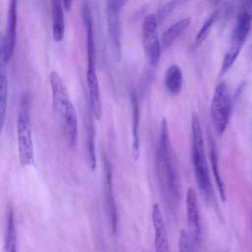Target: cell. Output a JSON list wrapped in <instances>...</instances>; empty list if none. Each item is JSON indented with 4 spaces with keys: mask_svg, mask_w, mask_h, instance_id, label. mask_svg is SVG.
<instances>
[{
    "mask_svg": "<svg viewBox=\"0 0 252 252\" xmlns=\"http://www.w3.org/2000/svg\"><path fill=\"white\" fill-rule=\"evenodd\" d=\"M52 108L69 148H75L78 140V118L67 87L55 71L50 74Z\"/></svg>",
    "mask_w": 252,
    "mask_h": 252,
    "instance_id": "cell-1",
    "label": "cell"
},
{
    "mask_svg": "<svg viewBox=\"0 0 252 252\" xmlns=\"http://www.w3.org/2000/svg\"><path fill=\"white\" fill-rule=\"evenodd\" d=\"M158 164L166 193L174 202L179 201L181 197V182L176 158L170 144L168 126L165 118H162L160 121L158 146Z\"/></svg>",
    "mask_w": 252,
    "mask_h": 252,
    "instance_id": "cell-2",
    "label": "cell"
},
{
    "mask_svg": "<svg viewBox=\"0 0 252 252\" xmlns=\"http://www.w3.org/2000/svg\"><path fill=\"white\" fill-rule=\"evenodd\" d=\"M191 134H192L191 158H192V164L194 168L196 182L204 198L207 201H210L214 195L213 186L211 182L209 166H208L207 158H206L202 127L200 124L199 116L196 112H193L191 116Z\"/></svg>",
    "mask_w": 252,
    "mask_h": 252,
    "instance_id": "cell-3",
    "label": "cell"
},
{
    "mask_svg": "<svg viewBox=\"0 0 252 252\" xmlns=\"http://www.w3.org/2000/svg\"><path fill=\"white\" fill-rule=\"evenodd\" d=\"M17 140L20 163L30 165L34 160V150L32 135L31 97L28 94L21 96L17 113Z\"/></svg>",
    "mask_w": 252,
    "mask_h": 252,
    "instance_id": "cell-4",
    "label": "cell"
},
{
    "mask_svg": "<svg viewBox=\"0 0 252 252\" xmlns=\"http://www.w3.org/2000/svg\"><path fill=\"white\" fill-rule=\"evenodd\" d=\"M232 112V99L229 89L224 81L220 82L215 88L211 101V118L214 130L221 136L227 128Z\"/></svg>",
    "mask_w": 252,
    "mask_h": 252,
    "instance_id": "cell-5",
    "label": "cell"
},
{
    "mask_svg": "<svg viewBox=\"0 0 252 252\" xmlns=\"http://www.w3.org/2000/svg\"><path fill=\"white\" fill-rule=\"evenodd\" d=\"M142 41L148 62L151 66H157L160 58L161 44L158 34V20L154 13L147 14L143 19Z\"/></svg>",
    "mask_w": 252,
    "mask_h": 252,
    "instance_id": "cell-6",
    "label": "cell"
},
{
    "mask_svg": "<svg viewBox=\"0 0 252 252\" xmlns=\"http://www.w3.org/2000/svg\"><path fill=\"white\" fill-rule=\"evenodd\" d=\"M103 164V177H102V196H103V205L105 210V215L109 223V227L113 234H117L118 231V212L117 206L114 197L113 190V175H112V166L104 154L102 158Z\"/></svg>",
    "mask_w": 252,
    "mask_h": 252,
    "instance_id": "cell-7",
    "label": "cell"
},
{
    "mask_svg": "<svg viewBox=\"0 0 252 252\" xmlns=\"http://www.w3.org/2000/svg\"><path fill=\"white\" fill-rule=\"evenodd\" d=\"M186 218H187V232L191 239L195 252L198 251L201 243V221L198 205V197L193 188H188L185 197Z\"/></svg>",
    "mask_w": 252,
    "mask_h": 252,
    "instance_id": "cell-8",
    "label": "cell"
},
{
    "mask_svg": "<svg viewBox=\"0 0 252 252\" xmlns=\"http://www.w3.org/2000/svg\"><path fill=\"white\" fill-rule=\"evenodd\" d=\"M18 27V0H9L7 9V20L5 32L3 34V44L5 58L9 63L14 55L17 44Z\"/></svg>",
    "mask_w": 252,
    "mask_h": 252,
    "instance_id": "cell-9",
    "label": "cell"
},
{
    "mask_svg": "<svg viewBox=\"0 0 252 252\" xmlns=\"http://www.w3.org/2000/svg\"><path fill=\"white\" fill-rule=\"evenodd\" d=\"M106 22L109 43L113 56L117 61L121 58L122 50V29L120 20V11L116 10L109 2H107L106 8Z\"/></svg>",
    "mask_w": 252,
    "mask_h": 252,
    "instance_id": "cell-10",
    "label": "cell"
},
{
    "mask_svg": "<svg viewBox=\"0 0 252 252\" xmlns=\"http://www.w3.org/2000/svg\"><path fill=\"white\" fill-rule=\"evenodd\" d=\"M8 62L5 58L3 35H0V136L2 134L8 104L9 82H8Z\"/></svg>",
    "mask_w": 252,
    "mask_h": 252,
    "instance_id": "cell-11",
    "label": "cell"
},
{
    "mask_svg": "<svg viewBox=\"0 0 252 252\" xmlns=\"http://www.w3.org/2000/svg\"><path fill=\"white\" fill-rule=\"evenodd\" d=\"M152 223L154 228L155 252H169V241L165 222L158 204L152 208Z\"/></svg>",
    "mask_w": 252,
    "mask_h": 252,
    "instance_id": "cell-12",
    "label": "cell"
},
{
    "mask_svg": "<svg viewBox=\"0 0 252 252\" xmlns=\"http://www.w3.org/2000/svg\"><path fill=\"white\" fill-rule=\"evenodd\" d=\"M86 80H87V86H88L90 110L94 119L100 120L102 116V102H101L99 84H98L96 71L87 72Z\"/></svg>",
    "mask_w": 252,
    "mask_h": 252,
    "instance_id": "cell-13",
    "label": "cell"
},
{
    "mask_svg": "<svg viewBox=\"0 0 252 252\" xmlns=\"http://www.w3.org/2000/svg\"><path fill=\"white\" fill-rule=\"evenodd\" d=\"M52 36L54 41L60 42L65 34V17L63 0H50Z\"/></svg>",
    "mask_w": 252,
    "mask_h": 252,
    "instance_id": "cell-14",
    "label": "cell"
},
{
    "mask_svg": "<svg viewBox=\"0 0 252 252\" xmlns=\"http://www.w3.org/2000/svg\"><path fill=\"white\" fill-rule=\"evenodd\" d=\"M4 251L18 252V234L15 213L12 207H8L5 217L4 228Z\"/></svg>",
    "mask_w": 252,
    "mask_h": 252,
    "instance_id": "cell-15",
    "label": "cell"
},
{
    "mask_svg": "<svg viewBox=\"0 0 252 252\" xmlns=\"http://www.w3.org/2000/svg\"><path fill=\"white\" fill-rule=\"evenodd\" d=\"M85 133H86V158L91 170L96 168V154H95V139H94V116L90 110L85 121Z\"/></svg>",
    "mask_w": 252,
    "mask_h": 252,
    "instance_id": "cell-16",
    "label": "cell"
},
{
    "mask_svg": "<svg viewBox=\"0 0 252 252\" xmlns=\"http://www.w3.org/2000/svg\"><path fill=\"white\" fill-rule=\"evenodd\" d=\"M131 104H132V153L134 159L137 160L140 156L141 139H140V106L139 99L135 92L131 94Z\"/></svg>",
    "mask_w": 252,
    "mask_h": 252,
    "instance_id": "cell-17",
    "label": "cell"
},
{
    "mask_svg": "<svg viewBox=\"0 0 252 252\" xmlns=\"http://www.w3.org/2000/svg\"><path fill=\"white\" fill-rule=\"evenodd\" d=\"M191 18L185 17L176 23L172 24L169 28H167L161 34L160 37V44L161 47L166 48L171 45L190 26Z\"/></svg>",
    "mask_w": 252,
    "mask_h": 252,
    "instance_id": "cell-18",
    "label": "cell"
},
{
    "mask_svg": "<svg viewBox=\"0 0 252 252\" xmlns=\"http://www.w3.org/2000/svg\"><path fill=\"white\" fill-rule=\"evenodd\" d=\"M183 85V75L180 67L176 64L170 65L164 75V87L166 91L172 94L176 95L180 93Z\"/></svg>",
    "mask_w": 252,
    "mask_h": 252,
    "instance_id": "cell-19",
    "label": "cell"
},
{
    "mask_svg": "<svg viewBox=\"0 0 252 252\" xmlns=\"http://www.w3.org/2000/svg\"><path fill=\"white\" fill-rule=\"evenodd\" d=\"M210 162H211V167H212V171H213V175L218 187V191L220 194V197L221 199L222 202L226 201V190H225V185L222 181L221 175L220 173V166H219V158H218V153H217V149H216V145L215 142L213 141L212 138H210Z\"/></svg>",
    "mask_w": 252,
    "mask_h": 252,
    "instance_id": "cell-20",
    "label": "cell"
},
{
    "mask_svg": "<svg viewBox=\"0 0 252 252\" xmlns=\"http://www.w3.org/2000/svg\"><path fill=\"white\" fill-rule=\"evenodd\" d=\"M219 16V11H214L207 19L206 21L203 23L202 27L200 28V30L198 31L195 39H194V47L197 48L200 45H202V43L207 39L214 24L216 23L217 19Z\"/></svg>",
    "mask_w": 252,
    "mask_h": 252,
    "instance_id": "cell-21",
    "label": "cell"
},
{
    "mask_svg": "<svg viewBox=\"0 0 252 252\" xmlns=\"http://www.w3.org/2000/svg\"><path fill=\"white\" fill-rule=\"evenodd\" d=\"M242 46L230 43L227 51L224 53V56L221 61V66H220V75H224L233 65L235 60L237 59L240 51H241Z\"/></svg>",
    "mask_w": 252,
    "mask_h": 252,
    "instance_id": "cell-22",
    "label": "cell"
},
{
    "mask_svg": "<svg viewBox=\"0 0 252 252\" xmlns=\"http://www.w3.org/2000/svg\"><path fill=\"white\" fill-rule=\"evenodd\" d=\"M178 251L179 252H195L192 245L191 239L186 229H181L179 233V242H178Z\"/></svg>",
    "mask_w": 252,
    "mask_h": 252,
    "instance_id": "cell-23",
    "label": "cell"
},
{
    "mask_svg": "<svg viewBox=\"0 0 252 252\" xmlns=\"http://www.w3.org/2000/svg\"><path fill=\"white\" fill-rule=\"evenodd\" d=\"M176 4H177V0H174V1L168 2V3H166L164 6H162L161 9H160L159 12H158L159 18H160V19H163V18L167 17V16L175 9Z\"/></svg>",
    "mask_w": 252,
    "mask_h": 252,
    "instance_id": "cell-24",
    "label": "cell"
},
{
    "mask_svg": "<svg viewBox=\"0 0 252 252\" xmlns=\"http://www.w3.org/2000/svg\"><path fill=\"white\" fill-rule=\"evenodd\" d=\"M129 0H108L107 2H109L116 10L120 11L123 9V7L128 3Z\"/></svg>",
    "mask_w": 252,
    "mask_h": 252,
    "instance_id": "cell-25",
    "label": "cell"
},
{
    "mask_svg": "<svg viewBox=\"0 0 252 252\" xmlns=\"http://www.w3.org/2000/svg\"><path fill=\"white\" fill-rule=\"evenodd\" d=\"M73 2L74 0H63L64 3V8L66 9V11H70L72 6H73Z\"/></svg>",
    "mask_w": 252,
    "mask_h": 252,
    "instance_id": "cell-26",
    "label": "cell"
},
{
    "mask_svg": "<svg viewBox=\"0 0 252 252\" xmlns=\"http://www.w3.org/2000/svg\"><path fill=\"white\" fill-rule=\"evenodd\" d=\"M212 4H217V3H219L220 0H209Z\"/></svg>",
    "mask_w": 252,
    "mask_h": 252,
    "instance_id": "cell-27",
    "label": "cell"
},
{
    "mask_svg": "<svg viewBox=\"0 0 252 252\" xmlns=\"http://www.w3.org/2000/svg\"><path fill=\"white\" fill-rule=\"evenodd\" d=\"M177 1H188V0H177Z\"/></svg>",
    "mask_w": 252,
    "mask_h": 252,
    "instance_id": "cell-28",
    "label": "cell"
},
{
    "mask_svg": "<svg viewBox=\"0 0 252 252\" xmlns=\"http://www.w3.org/2000/svg\"><path fill=\"white\" fill-rule=\"evenodd\" d=\"M251 47H252V46H251ZM251 49H252V48H251Z\"/></svg>",
    "mask_w": 252,
    "mask_h": 252,
    "instance_id": "cell-29",
    "label": "cell"
}]
</instances>
